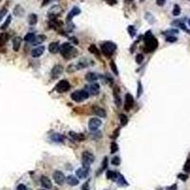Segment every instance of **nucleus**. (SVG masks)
<instances>
[{
  "instance_id": "nucleus-1",
  "label": "nucleus",
  "mask_w": 190,
  "mask_h": 190,
  "mask_svg": "<svg viewBox=\"0 0 190 190\" xmlns=\"http://www.w3.org/2000/svg\"><path fill=\"white\" fill-rule=\"evenodd\" d=\"M60 52H61V54L63 55V57L66 60L74 58L78 54L77 50L74 49L70 43H64V44L62 45L61 47H60Z\"/></svg>"
},
{
  "instance_id": "nucleus-2",
  "label": "nucleus",
  "mask_w": 190,
  "mask_h": 190,
  "mask_svg": "<svg viewBox=\"0 0 190 190\" xmlns=\"http://www.w3.org/2000/svg\"><path fill=\"white\" fill-rule=\"evenodd\" d=\"M102 51L107 56H110L114 53V51L117 49V46L114 44L113 42H105L102 45Z\"/></svg>"
},
{
  "instance_id": "nucleus-3",
  "label": "nucleus",
  "mask_w": 190,
  "mask_h": 190,
  "mask_svg": "<svg viewBox=\"0 0 190 190\" xmlns=\"http://www.w3.org/2000/svg\"><path fill=\"white\" fill-rule=\"evenodd\" d=\"M88 94L89 93H88V91L82 89V90L74 91V92L70 95V97H71V99H72L73 101H75V102H83L84 100L88 98V96H89Z\"/></svg>"
},
{
  "instance_id": "nucleus-4",
  "label": "nucleus",
  "mask_w": 190,
  "mask_h": 190,
  "mask_svg": "<svg viewBox=\"0 0 190 190\" xmlns=\"http://www.w3.org/2000/svg\"><path fill=\"white\" fill-rule=\"evenodd\" d=\"M82 161H83V167L89 169L90 164L94 162L93 154L88 151H84L82 154Z\"/></svg>"
},
{
  "instance_id": "nucleus-5",
  "label": "nucleus",
  "mask_w": 190,
  "mask_h": 190,
  "mask_svg": "<svg viewBox=\"0 0 190 190\" xmlns=\"http://www.w3.org/2000/svg\"><path fill=\"white\" fill-rule=\"evenodd\" d=\"M146 42V47H145V50L146 51H154V50L158 48V40L156 39L155 37H152L151 39H149L147 41H145Z\"/></svg>"
},
{
  "instance_id": "nucleus-6",
  "label": "nucleus",
  "mask_w": 190,
  "mask_h": 190,
  "mask_svg": "<svg viewBox=\"0 0 190 190\" xmlns=\"http://www.w3.org/2000/svg\"><path fill=\"white\" fill-rule=\"evenodd\" d=\"M70 88V83L67 82V80H61L60 82H58V84L55 86V90L59 93H63L66 92Z\"/></svg>"
},
{
  "instance_id": "nucleus-7",
  "label": "nucleus",
  "mask_w": 190,
  "mask_h": 190,
  "mask_svg": "<svg viewBox=\"0 0 190 190\" xmlns=\"http://www.w3.org/2000/svg\"><path fill=\"white\" fill-rule=\"evenodd\" d=\"M101 126H102V121L98 118H91L88 122V128L91 131H96Z\"/></svg>"
},
{
  "instance_id": "nucleus-8",
  "label": "nucleus",
  "mask_w": 190,
  "mask_h": 190,
  "mask_svg": "<svg viewBox=\"0 0 190 190\" xmlns=\"http://www.w3.org/2000/svg\"><path fill=\"white\" fill-rule=\"evenodd\" d=\"M63 70H64V67H62L61 65H55L54 67H52V70L50 71V75H51V78L52 79H57L59 76L61 75L63 73Z\"/></svg>"
},
{
  "instance_id": "nucleus-9",
  "label": "nucleus",
  "mask_w": 190,
  "mask_h": 190,
  "mask_svg": "<svg viewBox=\"0 0 190 190\" xmlns=\"http://www.w3.org/2000/svg\"><path fill=\"white\" fill-rule=\"evenodd\" d=\"M133 105H134L133 96L130 93H126V97H125V109L126 111H129L133 108Z\"/></svg>"
},
{
  "instance_id": "nucleus-10",
  "label": "nucleus",
  "mask_w": 190,
  "mask_h": 190,
  "mask_svg": "<svg viewBox=\"0 0 190 190\" xmlns=\"http://www.w3.org/2000/svg\"><path fill=\"white\" fill-rule=\"evenodd\" d=\"M53 180L58 185H62L65 183V181H66V177H65V175L61 171L56 170L55 172L53 173Z\"/></svg>"
},
{
  "instance_id": "nucleus-11",
  "label": "nucleus",
  "mask_w": 190,
  "mask_h": 190,
  "mask_svg": "<svg viewBox=\"0 0 190 190\" xmlns=\"http://www.w3.org/2000/svg\"><path fill=\"white\" fill-rule=\"evenodd\" d=\"M62 12H63V9H62L61 6H59V5H54V6H52L50 9L48 14H49V16H50V17H56V16H58L59 14H61Z\"/></svg>"
},
{
  "instance_id": "nucleus-12",
  "label": "nucleus",
  "mask_w": 190,
  "mask_h": 190,
  "mask_svg": "<svg viewBox=\"0 0 190 190\" xmlns=\"http://www.w3.org/2000/svg\"><path fill=\"white\" fill-rule=\"evenodd\" d=\"M113 95H114L115 103H116V105L120 107L122 102H121V98H120V88H119L118 86H115L113 88Z\"/></svg>"
},
{
  "instance_id": "nucleus-13",
  "label": "nucleus",
  "mask_w": 190,
  "mask_h": 190,
  "mask_svg": "<svg viewBox=\"0 0 190 190\" xmlns=\"http://www.w3.org/2000/svg\"><path fill=\"white\" fill-rule=\"evenodd\" d=\"M45 51V48L44 46H40V47H37L33 49L32 50V57H34V58H38V57H40V56L44 53Z\"/></svg>"
},
{
  "instance_id": "nucleus-14",
  "label": "nucleus",
  "mask_w": 190,
  "mask_h": 190,
  "mask_svg": "<svg viewBox=\"0 0 190 190\" xmlns=\"http://www.w3.org/2000/svg\"><path fill=\"white\" fill-rule=\"evenodd\" d=\"M76 175L80 179H85L88 177V168H85V167H81L76 170Z\"/></svg>"
},
{
  "instance_id": "nucleus-15",
  "label": "nucleus",
  "mask_w": 190,
  "mask_h": 190,
  "mask_svg": "<svg viewBox=\"0 0 190 190\" xmlns=\"http://www.w3.org/2000/svg\"><path fill=\"white\" fill-rule=\"evenodd\" d=\"M40 181H41L42 186L45 187V188H47V189H50V188L52 187L51 181H50V179L48 178L47 176H42L41 179H40Z\"/></svg>"
},
{
  "instance_id": "nucleus-16",
  "label": "nucleus",
  "mask_w": 190,
  "mask_h": 190,
  "mask_svg": "<svg viewBox=\"0 0 190 190\" xmlns=\"http://www.w3.org/2000/svg\"><path fill=\"white\" fill-rule=\"evenodd\" d=\"M100 91V86L97 83H94L88 87V93L91 95H97Z\"/></svg>"
},
{
  "instance_id": "nucleus-17",
  "label": "nucleus",
  "mask_w": 190,
  "mask_h": 190,
  "mask_svg": "<svg viewBox=\"0 0 190 190\" xmlns=\"http://www.w3.org/2000/svg\"><path fill=\"white\" fill-rule=\"evenodd\" d=\"M92 112H93L96 116H98V117H105V116H107V113H105V109L102 108H99V107H93Z\"/></svg>"
},
{
  "instance_id": "nucleus-18",
  "label": "nucleus",
  "mask_w": 190,
  "mask_h": 190,
  "mask_svg": "<svg viewBox=\"0 0 190 190\" xmlns=\"http://www.w3.org/2000/svg\"><path fill=\"white\" fill-rule=\"evenodd\" d=\"M49 51L50 53H57L60 51V45L59 42H52L49 45Z\"/></svg>"
},
{
  "instance_id": "nucleus-19",
  "label": "nucleus",
  "mask_w": 190,
  "mask_h": 190,
  "mask_svg": "<svg viewBox=\"0 0 190 190\" xmlns=\"http://www.w3.org/2000/svg\"><path fill=\"white\" fill-rule=\"evenodd\" d=\"M80 13H81V10H80L78 7H73L72 9L70 10V13L67 14V20L69 21L71 20L73 17H75L76 15L80 14Z\"/></svg>"
},
{
  "instance_id": "nucleus-20",
  "label": "nucleus",
  "mask_w": 190,
  "mask_h": 190,
  "mask_svg": "<svg viewBox=\"0 0 190 190\" xmlns=\"http://www.w3.org/2000/svg\"><path fill=\"white\" fill-rule=\"evenodd\" d=\"M66 181H67V184H70V185H71V186H75V185H77V184H79L78 179L76 178L75 176H73V175L67 176V178H66Z\"/></svg>"
},
{
  "instance_id": "nucleus-21",
  "label": "nucleus",
  "mask_w": 190,
  "mask_h": 190,
  "mask_svg": "<svg viewBox=\"0 0 190 190\" xmlns=\"http://www.w3.org/2000/svg\"><path fill=\"white\" fill-rule=\"evenodd\" d=\"M21 43H22V38L17 36V37H14L13 40H12V47H13V50L15 51H17L19 50V48L21 46Z\"/></svg>"
},
{
  "instance_id": "nucleus-22",
  "label": "nucleus",
  "mask_w": 190,
  "mask_h": 190,
  "mask_svg": "<svg viewBox=\"0 0 190 190\" xmlns=\"http://www.w3.org/2000/svg\"><path fill=\"white\" fill-rule=\"evenodd\" d=\"M70 136L72 138L73 140L75 141H78V142H82V141L85 140V136L81 133H76V132H72L70 131Z\"/></svg>"
},
{
  "instance_id": "nucleus-23",
  "label": "nucleus",
  "mask_w": 190,
  "mask_h": 190,
  "mask_svg": "<svg viewBox=\"0 0 190 190\" xmlns=\"http://www.w3.org/2000/svg\"><path fill=\"white\" fill-rule=\"evenodd\" d=\"M85 78L88 82H94V81H96L98 79V75L94 72H88L86 74Z\"/></svg>"
},
{
  "instance_id": "nucleus-24",
  "label": "nucleus",
  "mask_w": 190,
  "mask_h": 190,
  "mask_svg": "<svg viewBox=\"0 0 190 190\" xmlns=\"http://www.w3.org/2000/svg\"><path fill=\"white\" fill-rule=\"evenodd\" d=\"M116 181H117V184H119L120 186H126V185H128L127 181H126V179L124 178V176L121 175V174H117Z\"/></svg>"
},
{
  "instance_id": "nucleus-25",
  "label": "nucleus",
  "mask_w": 190,
  "mask_h": 190,
  "mask_svg": "<svg viewBox=\"0 0 190 190\" xmlns=\"http://www.w3.org/2000/svg\"><path fill=\"white\" fill-rule=\"evenodd\" d=\"M37 15L35 14V13H32V14L29 15V19H28V22H29V25H35V24L37 23Z\"/></svg>"
},
{
  "instance_id": "nucleus-26",
  "label": "nucleus",
  "mask_w": 190,
  "mask_h": 190,
  "mask_svg": "<svg viewBox=\"0 0 190 190\" xmlns=\"http://www.w3.org/2000/svg\"><path fill=\"white\" fill-rule=\"evenodd\" d=\"M117 174L115 171H112V170H108L107 171V178L108 180H112V181H116V178H117Z\"/></svg>"
},
{
  "instance_id": "nucleus-27",
  "label": "nucleus",
  "mask_w": 190,
  "mask_h": 190,
  "mask_svg": "<svg viewBox=\"0 0 190 190\" xmlns=\"http://www.w3.org/2000/svg\"><path fill=\"white\" fill-rule=\"evenodd\" d=\"M8 40H9V35H8V33H2V34L0 35V48L3 47Z\"/></svg>"
},
{
  "instance_id": "nucleus-28",
  "label": "nucleus",
  "mask_w": 190,
  "mask_h": 190,
  "mask_svg": "<svg viewBox=\"0 0 190 190\" xmlns=\"http://www.w3.org/2000/svg\"><path fill=\"white\" fill-rule=\"evenodd\" d=\"M51 140L56 142V143H62L64 141V137L62 136L61 134H58V133H54L51 136Z\"/></svg>"
},
{
  "instance_id": "nucleus-29",
  "label": "nucleus",
  "mask_w": 190,
  "mask_h": 190,
  "mask_svg": "<svg viewBox=\"0 0 190 190\" xmlns=\"http://www.w3.org/2000/svg\"><path fill=\"white\" fill-rule=\"evenodd\" d=\"M35 39V34L34 33H32V32H29L28 34H26V36L24 37V40L26 42H29V43H32V42L34 41Z\"/></svg>"
},
{
  "instance_id": "nucleus-30",
  "label": "nucleus",
  "mask_w": 190,
  "mask_h": 190,
  "mask_svg": "<svg viewBox=\"0 0 190 190\" xmlns=\"http://www.w3.org/2000/svg\"><path fill=\"white\" fill-rule=\"evenodd\" d=\"M24 9L22 8L21 6H16L14 8V14L16 15V16H23L24 15Z\"/></svg>"
},
{
  "instance_id": "nucleus-31",
  "label": "nucleus",
  "mask_w": 190,
  "mask_h": 190,
  "mask_svg": "<svg viewBox=\"0 0 190 190\" xmlns=\"http://www.w3.org/2000/svg\"><path fill=\"white\" fill-rule=\"evenodd\" d=\"M45 39H46V36H44V35H39V36H35V39H34V41L32 42V44H33V45L40 44V43H42V42L44 41Z\"/></svg>"
},
{
  "instance_id": "nucleus-32",
  "label": "nucleus",
  "mask_w": 190,
  "mask_h": 190,
  "mask_svg": "<svg viewBox=\"0 0 190 190\" xmlns=\"http://www.w3.org/2000/svg\"><path fill=\"white\" fill-rule=\"evenodd\" d=\"M119 120H120L122 126H126L127 122H128V119H127L126 115H125V114H120L119 115Z\"/></svg>"
},
{
  "instance_id": "nucleus-33",
  "label": "nucleus",
  "mask_w": 190,
  "mask_h": 190,
  "mask_svg": "<svg viewBox=\"0 0 190 190\" xmlns=\"http://www.w3.org/2000/svg\"><path fill=\"white\" fill-rule=\"evenodd\" d=\"M118 149H119V146L115 142H112L110 143V153L111 154H114V153H116L118 151Z\"/></svg>"
},
{
  "instance_id": "nucleus-34",
  "label": "nucleus",
  "mask_w": 190,
  "mask_h": 190,
  "mask_svg": "<svg viewBox=\"0 0 190 190\" xmlns=\"http://www.w3.org/2000/svg\"><path fill=\"white\" fill-rule=\"evenodd\" d=\"M109 65H110V69H111V70L114 72V74H115V75H118L117 66H116V64H115V62H114L113 60H111L110 63H109Z\"/></svg>"
},
{
  "instance_id": "nucleus-35",
  "label": "nucleus",
  "mask_w": 190,
  "mask_h": 190,
  "mask_svg": "<svg viewBox=\"0 0 190 190\" xmlns=\"http://www.w3.org/2000/svg\"><path fill=\"white\" fill-rule=\"evenodd\" d=\"M11 21H12V16H11V15H9V16L7 17L6 21H5V22L3 23V25H2V27H1V29H6L7 28L9 27L10 23H11Z\"/></svg>"
},
{
  "instance_id": "nucleus-36",
  "label": "nucleus",
  "mask_w": 190,
  "mask_h": 190,
  "mask_svg": "<svg viewBox=\"0 0 190 190\" xmlns=\"http://www.w3.org/2000/svg\"><path fill=\"white\" fill-rule=\"evenodd\" d=\"M173 15H175V16H178V15L181 14V8L179 6L178 4H176L174 8H173Z\"/></svg>"
},
{
  "instance_id": "nucleus-37",
  "label": "nucleus",
  "mask_w": 190,
  "mask_h": 190,
  "mask_svg": "<svg viewBox=\"0 0 190 190\" xmlns=\"http://www.w3.org/2000/svg\"><path fill=\"white\" fill-rule=\"evenodd\" d=\"M88 50H89L91 53H93V54H97L98 56H100L99 50H98V49L96 48V46H95V45H91L90 47L88 48Z\"/></svg>"
},
{
  "instance_id": "nucleus-38",
  "label": "nucleus",
  "mask_w": 190,
  "mask_h": 190,
  "mask_svg": "<svg viewBox=\"0 0 190 190\" xmlns=\"http://www.w3.org/2000/svg\"><path fill=\"white\" fill-rule=\"evenodd\" d=\"M121 163V160L120 158L118 157V156H115V157H113L112 158V160H111V164H113V165H115V166H117V165H119Z\"/></svg>"
},
{
  "instance_id": "nucleus-39",
  "label": "nucleus",
  "mask_w": 190,
  "mask_h": 190,
  "mask_svg": "<svg viewBox=\"0 0 190 190\" xmlns=\"http://www.w3.org/2000/svg\"><path fill=\"white\" fill-rule=\"evenodd\" d=\"M179 32L178 29H168V31H166V32H164V34L165 35H169V36H172L173 34H177Z\"/></svg>"
},
{
  "instance_id": "nucleus-40",
  "label": "nucleus",
  "mask_w": 190,
  "mask_h": 190,
  "mask_svg": "<svg viewBox=\"0 0 190 190\" xmlns=\"http://www.w3.org/2000/svg\"><path fill=\"white\" fill-rule=\"evenodd\" d=\"M152 37H154L153 34H152V32L151 31H147V32H146L145 36H143V39H145V41H147L149 39H151Z\"/></svg>"
},
{
  "instance_id": "nucleus-41",
  "label": "nucleus",
  "mask_w": 190,
  "mask_h": 190,
  "mask_svg": "<svg viewBox=\"0 0 190 190\" xmlns=\"http://www.w3.org/2000/svg\"><path fill=\"white\" fill-rule=\"evenodd\" d=\"M127 31H128L129 34H130L131 37H134L135 35H136V29H134V27L133 26H129L128 28H127Z\"/></svg>"
},
{
  "instance_id": "nucleus-42",
  "label": "nucleus",
  "mask_w": 190,
  "mask_h": 190,
  "mask_svg": "<svg viewBox=\"0 0 190 190\" xmlns=\"http://www.w3.org/2000/svg\"><path fill=\"white\" fill-rule=\"evenodd\" d=\"M143 54H138L137 56H136V58H135V61H136V63H137V64H141V63H142V62H143Z\"/></svg>"
},
{
  "instance_id": "nucleus-43",
  "label": "nucleus",
  "mask_w": 190,
  "mask_h": 190,
  "mask_svg": "<svg viewBox=\"0 0 190 190\" xmlns=\"http://www.w3.org/2000/svg\"><path fill=\"white\" fill-rule=\"evenodd\" d=\"M7 12H8L7 8H3V9L0 11V20H2V18L7 14Z\"/></svg>"
},
{
  "instance_id": "nucleus-44",
  "label": "nucleus",
  "mask_w": 190,
  "mask_h": 190,
  "mask_svg": "<svg viewBox=\"0 0 190 190\" xmlns=\"http://www.w3.org/2000/svg\"><path fill=\"white\" fill-rule=\"evenodd\" d=\"M184 171H187V172H189L190 171V159H188L186 161V163H185V164H184Z\"/></svg>"
},
{
  "instance_id": "nucleus-45",
  "label": "nucleus",
  "mask_w": 190,
  "mask_h": 190,
  "mask_svg": "<svg viewBox=\"0 0 190 190\" xmlns=\"http://www.w3.org/2000/svg\"><path fill=\"white\" fill-rule=\"evenodd\" d=\"M165 40L168 43H174V42L177 41V37H175V36H167Z\"/></svg>"
},
{
  "instance_id": "nucleus-46",
  "label": "nucleus",
  "mask_w": 190,
  "mask_h": 190,
  "mask_svg": "<svg viewBox=\"0 0 190 190\" xmlns=\"http://www.w3.org/2000/svg\"><path fill=\"white\" fill-rule=\"evenodd\" d=\"M142 92H143V88H142V84H141V82H139V83H138V91H137V97H138V98L141 96Z\"/></svg>"
},
{
  "instance_id": "nucleus-47",
  "label": "nucleus",
  "mask_w": 190,
  "mask_h": 190,
  "mask_svg": "<svg viewBox=\"0 0 190 190\" xmlns=\"http://www.w3.org/2000/svg\"><path fill=\"white\" fill-rule=\"evenodd\" d=\"M108 167V158L105 157L104 160H103V163H102V167H101V170H104L105 169Z\"/></svg>"
},
{
  "instance_id": "nucleus-48",
  "label": "nucleus",
  "mask_w": 190,
  "mask_h": 190,
  "mask_svg": "<svg viewBox=\"0 0 190 190\" xmlns=\"http://www.w3.org/2000/svg\"><path fill=\"white\" fill-rule=\"evenodd\" d=\"M178 178L181 179V181H186L187 179H188V175H187V174H183V173H181V174H179L178 175Z\"/></svg>"
},
{
  "instance_id": "nucleus-49",
  "label": "nucleus",
  "mask_w": 190,
  "mask_h": 190,
  "mask_svg": "<svg viewBox=\"0 0 190 190\" xmlns=\"http://www.w3.org/2000/svg\"><path fill=\"white\" fill-rule=\"evenodd\" d=\"M88 189H89V183L87 181V183H85V184H83L82 190H88Z\"/></svg>"
},
{
  "instance_id": "nucleus-50",
  "label": "nucleus",
  "mask_w": 190,
  "mask_h": 190,
  "mask_svg": "<svg viewBox=\"0 0 190 190\" xmlns=\"http://www.w3.org/2000/svg\"><path fill=\"white\" fill-rule=\"evenodd\" d=\"M17 190H27V187L25 184H18L17 185V188H16Z\"/></svg>"
},
{
  "instance_id": "nucleus-51",
  "label": "nucleus",
  "mask_w": 190,
  "mask_h": 190,
  "mask_svg": "<svg viewBox=\"0 0 190 190\" xmlns=\"http://www.w3.org/2000/svg\"><path fill=\"white\" fill-rule=\"evenodd\" d=\"M165 1L166 0H156V3L158 6H164V3H165Z\"/></svg>"
},
{
  "instance_id": "nucleus-52",
  "label": "nucleus",
  "mask_w": 190,
  "mask_h": 190,
  "mask_svg": "<svg viewBox=\"0 0 190 190\" xmlns=\"http://www.w3.org/2000/svg\"><path fill=\"white\" fill-rule=\"evenodd\" d=\"M119 132H120V129H119V128H117V129H116V130H115V131L113 132L114 134L112 135L111 137L113 138V139H116V138H117V136H118V135H119Z\"/></svg>"
},
{
  "instance_id": "nucleus-53",
  "label": "nucleus",
  "mask_w": 190,
  "mask_h": 190,
  "mask_svg": "<svg viewBox=\"0 0 190 190\" xmlns=\"http://www.w3.org/2000/svg\"><path fill=\"white\" fill-rule=\"evenodd\" d=\"M101 132L100 131H96V132H94L93 133V138L94 139H98V138H100L101 137Z\"/></svg>"
},
{
  "instance_id": "nucleus-54",
  "label": "nucleus",
  "mask_w": 190,
  "mask_h": 190,
  "mask_svg": "<svg viewBox=\"0 0 190 190\" xmlns=\"http://www.w3.org/2000/svg\"><path fill=\"white\" fill-rule=\"evenodd\" d=\"M105 1L108 4V5H115V4L117 3L116 0H105Z\"/></svg>"
},
{
  "instance_id": "nucleus-55",
  "label": "nucleus",
  "mask_w": 190,
  "mask_h": 190,
  "mask_svg": "<svg viewBox=\"0 0 190 190\" xmlns=\"http://www.w3.org/2000/svg\"><path fill=\"white\" fill-rule=\"evenodd\" d=\"M176 188H177V185H176V184H174V185H172L171 187L167 188V190H176Z\"/></svg>"
},
{
  "instance_id": "nucleus-56",
  "label": "nucleus",
  "mask_w": 190,
  "mask_h": 190,
  "mask_svg": "<svg viewBox=\"0 0 190 190\" xmlns=\"http://www.w3.org/2000/svg\"><path fill=\"white\" fill-rule=\"evenodd\" d=\"M129 1H132V0H126V2H129Z\"/></svg>"
},
{
  "instance_id": "nucleus-57",
  "label": "nucleus",
  "mask_w": 190,
  "mask_h": 190,
  "mask_svg": "<svg viewBox=\"0 0 190 190\" xmlns=\"http://www.w3.org/2000/svg\"><path fill=\"white\" fill-rule=\"evenodd\" d=\"M188 24H189V26H190V18L188 19Z\"/></svg>"
},
{
  "instance_id": "nucleus-58",
  "label": "nucleus",
  "mask_w": 190,
  "mask_h": 190,
  "mask_svg": "<svg viewBox=\"0 0 190 190\" xmlns=\"http://www.w3.org/2000/svg\"><path fill=\"white\" fill-rule=\"evenodd\" d=\"M140 1H141V2H143V1H145V0H140Z\"/></svg>"
},
{
  "instance_id": "nucleus-59",
  "label": "nucleus",
  "mask_w": 190,
  "mask_h": 190,
  "mask_svg": "<svg viewBox=\"0 0 190 190\" xmlns=\"http://www.w3.org/2000/svg\"><path fill=\"white\" fill-rule=\"evenodd\" d=\"M38 190H45V189H38Z\"/></svg>"
},
{
  "instance_id": "nucleus-60",
  "label": "nucleus",
  "mask_w": 190,
  "mask_h": 190,
  "mask_svg": "<svg viewBox=\"0 0 190 190\" xmlns=\"http://www.w3.org/2000/svg\"><path fill=\"white\" fill-rule=\"evenodd\" d=\"M0 1H1V0H0Z\"/></svg>"
},
{
  "instance_id": "nucleus-61",
  "label": "nucleus",
  "mask_w": 190,
  "mask_h": 190,
  "mask_svg": "<svg viewBox=\"0 0 190 190\" xmlns=\"http://www.w3.org/2000/svg\"><path fill=\"white\" fill-rule=\"evenodd\" d=\"M189 1H190V0H189Z\"/></svg>"
}]
</instances>
